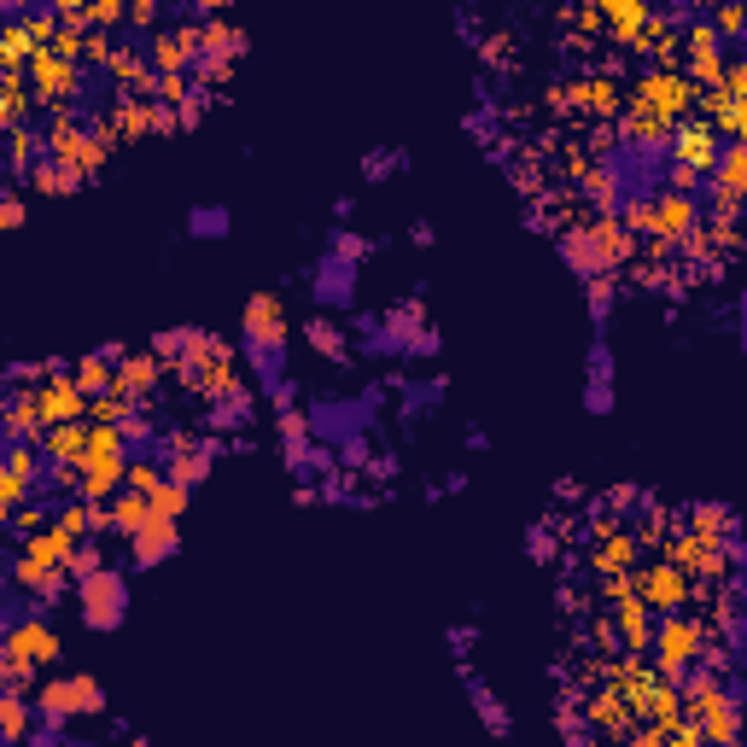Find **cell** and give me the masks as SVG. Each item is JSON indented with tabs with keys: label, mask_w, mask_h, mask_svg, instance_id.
<instances>
[{
	"label": "cell",
	"mask_w": 747,
	"mask_h": 747,
	"mask_svg": "<svg viewBox=\"0 0 747 747\" xmlns=\"http://www.w3.org/2000/svg\"><path fill=\"white\" fill-rule=\"evenodd\" d=\"M707 642H713V631H707V619H690V613H672L666 625L654 631V654H660V677H683L695 666L701 654H707Z\"/></svg>",
	"instance_id": "1"
},
{
	"label": "cell",
	"mask_w": 747,
	"mask_h": 747,
	"mask_svg": "<svg viewBox=\"0 0 747 747\" xmlns=\"http://www.w3.org/2000/svg\"><path fill=\"white\" fill-rule=\"evenodd\" d=\"M30 88H35V99L41 106H53V112H65L71 99L82 94V65H71V59H59L53 48H41L35 59H30Z\"/></svg>",
	"instance_id": "2"
},
{
	"label": "cell",
	"mask_w": 747,
	"mask_h": 747,
	"mask_svg": "<svg viewBox=\"0 0 747 747\" xmlns=\"http://www.w3.org/2000/svg\"><path fill=\"white\" fill-rule=\"evenodd\" d=\"M636 578V596L649 601V608H660V613H683L695 601V590H690V572L683 567H672V560H649V567H636L631 572Z\"/></svg>",
	"instance_id": "3"
},
{
	"label": "cell",
	"mask_w": 747,
	"mask_h": 747,
	"mask_svg": "<svg viewBox=\"0 0 747 747\" xmlns=\"http://www.w3.org/2000/svg\"><path fill=\"white\" fill-rule=\"evenodd\" d=\"M35 707L48 718H76V713H99L106 707V690L94 677H48L35 690Z\"/></svg>",
	"instance_id": "4"
},
{
	"label": "cell",
	"mask_w": 747,
	"mask_h": 747,
	"mask_svg": "<svg viewBox=\"0 0 747 747\" xmlns=\"http://www.w3.org/2000/svg\"><path fill=\"white\" fill-rule=\"evenodd\" d=\"M35 403H41V421L48 427H82L94 398L76 386V374H48V380L35 386Z\"/></svg>",
	"instance_id": "5"
},
{
	"label": "cell",
	"mask_w": 747,
	"mask_h": 747,
	"mask_svg": "<svg viewBox=\"0 0 747 747\" xmlns=\"http://www.w3.org/2000/svg\"><path fill=\"white\" fill-rule=\"evenodd\" d=\"M76 601H82V619H88L94 631H112L123 619V601H129V590H123V578L112 567H99L94 578H82L76 585Z\"/></svg>",
	"instance_id": "6"
},
{
	"label": "cell",
	"mask_w": 747,
	"mask_h": 747,
	"mask_svg": "<svg viewBox=\"0 0 747 747\" xmlns=\"http://www.w3.org/2000/svg\"><path fill=\"white\" fill-rule=\"evenodd\" d=\"M631 99H642V106L666 112V117L677 123V117H683V112H690L695 99H701V88L690 82V71H649V76L636 82V94H631Z\"/></svg>",
	"instance_id": "7"
},
{
	"label": "cell",
	"mask_w": 747,
	"mask_h": 747,
	"mask_svg": "<svg viewBox=\"0 0 747 747\" xmlns=\"http://www.w3.org/2000/svg\"><path fill=\"white\" fill-rule=\"evenodd\" d=\"M240 327H245V345L263 350V357H269V350H281L286 345V304H281V293H252Z\"/></svg>",
	"instance_id": "8"
},
{
	"label": "cell",
	"mask_w": 747,
	"mask_h": 747,
	"mask_svg": "<svg viewBox=\"0 0 747 747\" xmlns=\"http://www.w3.org/2000/svg\"><path fill=\"white\" fill-rule=\"evenodd\" d=\"M683 48H690V82H701V88H724V76H730V65H724V41H718V30L707 24V18H701V24L690 30V41H683Z\"/></svg>",
	"instance_id": "9"
},
{
	"label": "cell",
	"mask_w": 747,
	"mask_h": 747,
	"mask_svg": "<svg viewBox=\"0 0 747 747\" xmlns=\"http://www.w3.org/2000/svg\"><path fill=\"white\" fill-rule=\"evenodd\" d=\"M560 112H590V117H613L619 112V82L613 76H585V82H567V88H555Z\"/></svg>",
	"instance_id": "10"
},
{
	"label": "cell",
	"mask_w": 747,
	"mask_h": 747,
	"mask_svg": "<svg viewBox=\"0 0 747 747\" xmlns=\"http://www.w3.org/2000/svg\"><path fill=\"white\" fill-rule=\"evenodd\" d=\"M718 158H724V147H718V129H707V123H683V129L672 135V164H690V170H718Z\"/></svg>",
	"instance_id": "11"
},
{
	"label": "cell",
	"mask_w": 747,
	"mask_h": 747,
	"mask_svg": "<svg viewBox=\"0 0 747 747\" xmlns=\"http://www.w3.org/2000/svg\"><path fill=\"white\" fill-rule=\"evenodd\" d=\"M164 374H170V368H164L158 350H123V357H117V391H123L129 403H140V398H147V391L164 380Z\"/></svg>",
	"instance_id": "12"
},
{
	"label": "cell",
	"mask_w": 747,
	"mask_h": 747,
	"mask_svg": "<svg viewBox=\"0 0 747 747\" xmlns=\"http://www.w3.org/2000/svg\"><path fill=\"white\" fill-rule=\"evenodd\" d=\"M7 654L30 660V666H48V660H59V631L48 625V619H18V625L7 631Z\"/></svg>",
	"instance_id": "13"
},
{
	"label": "cell",
	"mask_w": 747,
	"mask_h": 747,
	"mask_svg": "<svg viewBox=\"0 0 747 747\" xmlns=\"http://www.w3.org/2000/svg\"><path fill=\"white\" fill-rule=\"evenodd\" d=\"M590 567H596L601 578H625V572H636V537H631V532H596Z\"/></svg>",
	"instance_id": "14"
},
{
	"label": "cell",
	"mask_w": 747,
	"mask_h": 747,
	"mask_svg": "<svg viewBox=\"0 0 747 747\" xmlns=\"http://www.w3.org/2000/svg\"><path fill=\"white\" fill-rule=\"evenodd\" d=\"M690 234H695V199L690 193L654 199V240L660 245H677V240H690Z\"/></svg>",
	"instance_id": "15"
},
{
	"label": "cell",
	"mask_w": 747,
	"mask_h": 747,
	"mask_svg": "<svg viewBox=\"0 0 747 747\" xmlns=\"http://www.w3.org/2000/svg\"><path fill=\"white\" fill-rule=\"evenodd\" d=\"M7 439L12 444H41L48 439V421H41V403H35L30 386H18L7 398Z\"/></svg>",
	"instance_id": "16"
},
{
	"label": "cell",
	"mask_w": 747,
	"mask_h": 747,
	"mask_svg": "<svg viewBox=\"0 0 747 747\" xmlns=\"http://www.w3.org/2000/svg\"><path fill=\"white\" fill-rule=\"evenodd\" d=\"M211 462H217V450H211V444L187 439V432H176V439H170V480H176V485L193 491V485L204 480V473H211Z\"/></svg>",
	"instance_id": "17"
},
{
	"label": "cell",
	"mask_w": 747,
	"mask_h": 747,
	"mask_svg": "<svg viewBox=\"0 0 747 747\" xmlns=\"http://www.w3.org/2000/svg\"><path fill=\"white\" fill-rule=\"evenodd\" d=\"M88 450H94V427L82 421V427H53L48 439H41V455H48L53 467H82L88 462Z\"/></svg>",
	"instance_id": "18"
},
{
	"label": "cell",
	"mask_w": 747,
	"mask_h": 747,
	"mask_svg": "<svg viewBox=\"0 0 747 747\" xmlns=\"http://www.w3.org/2000/svg\"><path fill=\"white\" fill-rule=\"evenodd\" d=\"M76 549H82V544H76V537H65L59 526H41V532L24 537V560H41V567H59V572L76 560Z\"/></svg>",
	"instance_id": "19"
},
{
	"label": "cell",
	"mask_w": 747,
	"mask_h": 747,
	"mask_svg": "<svg viewBox=\"0 0 747 747\" xmlns=\"http://www.w3.org/2000/svg\"><path fill=\"white\" fill-rule=\"evenodd\" d=\"M129 549H135V567H158V560L176 549V520H164V514H152V520L129 537Z\"/></svg>",
	"instance_id": "20"
},
{
	"label": "cell",
	"mask_w": 747,
	"mask_h": 747,
	"mask_svg": "<svg viewBox=\"0 0 747 747\" xmlns=\"http://www.w3.org/2000/svg\"><path fill=\"white\" fill-rule=\"evenodd\" d=\"M613 625H619V636H625V654H642L654 642V625H649V601L642 596H631V601H619L613 608Z\"/></svg>",
	"instance_id": "21"
},
{
	"label": "cell",
	"mask_w": 747,
	"mask_h": 747,
	"mask_svg": "<svg viewBox=\"0 0 747 747\" xmlns=\"http://www.w3.org/2000/svg\"><path fill=\"white\" fill-rule=\"evenodd\" d=\"M65 578H71V572L41 567V560H24V555L12 560V585H18V590H30V596H41V601H53L59 590H65Z\"/></svg>",
	"instance_id": "22"
},
{
	"label": "cell",
	"mask_w": 747,
	"mask_h": 747,
	"mask_svg": "<svg viewBox=\"0 0 747 747\" xmlns=\"http://www.w3.org/2000/svg\"><path fill=\"white\" fill-rule=\"evenodd\" d=\"M718 193L713 199H724V204H747V147H724V158H718Z\"/></svg>",
	"instance_id": "23"
},
{
	"label": "cell",
	"mask_w": 747,
	"mask_h": 747,
	"mask_svg": "<svg viewBox=\"0 0 747 747\" xmlns=\"http://www.w3.org/2000/svg\"><path fill=\"white\" fill-rule=\"evenodd\" d=\"M199 48H204V59H240L245 53V30H234L228 18H211V24L199 30Z\"/></svg>",
	"instance_id": "24"
},
{
	"label": "cell",
	"mask_w": 747,
	"mask_h": 747,
	"mask_svg": "<svg viewBox=\"0 0 747 747\" xmlns=\"http://www.w3.org/2000/svg\"><path fill=\"white\" fill-rule=\"evenodd\" d=\"M30 82L24 76H0V123H7V135L12 129H24V117H30Z\"/></svg>",
	"instance_id": "25"
},
{
	"label": "cell",
	"mask_w": 747,
	"mask_h": 747,
	"mask_svg": "<svg viewBox=\"0 0 747 747\" xmlns=\"http://www.w3.org/2000/svg\"><path fill=\"white\" fill-rule=\"evenodd\" d=\"M690 537H701V544H730V508L724 503L690 508Z\"/></svg>",
	"instance_id": "26"
},
{
	"label": "cell",
	"mask_w": 747,
	"mask_h": 747,
	"mask_svg": "<svg viewBox=\"0 0 747 747\" xmlns=\"http://www.w3.org/2000/svg\"><path fill=\"white\" fill-rule=\"evenodd\" d=\"M30 187H35V193H48V199H65V193H76V187H82V176L65 170V164H53V158H41L35 170H30Z\"/></svg>",
	"instance_id": "27"
},
{
	"label": "cell",
	"mask_w": 747,
	"mask_h": 747,
	"mask_svg": "<svg viewBox=\"0 0 747 747\" xmlns=\"http://www.w3.org/2000/svg\"><path fill=\"white\" fill-rule=\"evenodd\" d=\"M631 140H672L677 135V123L666 112H654V106H642V99H631Z\"/></svg>",
	"instance_id": "28"
},
{
	"label": "cell",
	"mask_w": 747,
	"mask_h": 747,
	"mask_svg": "<svg viewBox=\"0 0 747 747\" xmlns=\"http://www.w3.org/2000/svg\"><path fill=\"white\" fill-rule=\"evenodd\" d=\"M41 147H48V140H35L30 129H12V135H7V170H12V176H30L35 164L48 158Z\"/></svg>",
	"instance_id": "29"
},
{
	"label": "cell",
	"mask_w": 747,
	"mask_h": 747,
	"mask_svg": "<svg viewBox=\"0 0 747 747\" xmlns=\"http://www.w3.org/2000/svg\"><path fill=\"white\" fill-rule=\"evenodd\" d=\"M147 520H152V503H147V496L129 491V496H117V503H112V526H117L123 537H135Z\"/></svg>",
	"instance_id": "30"
},
{
	"label": "cell",
	"mask_w": 747,
	"mask_h": 747,
	"mask_svg": "<svg viewBox=\"0 0 747 747\" xmlns=\"http://www.w3.org/2000/svg\"><path fill=\"white\" fill-rule=\"evenodd\" d=\"M0 730H7L12 747H24V736H30V707H24V695H0Z\"/></svg>",
	"instance_id": "31"
},
{
	"label": "cell",
	"mask_w": 747,
	"mask_h": 747,
	"mask_svg": "<svg viewBox=\"0 0 747 747\" xmlns=\"http://www.w3.org/2000/svg\"><path fill=\"white\" fill-rule=\"evenodd\" d=\"M164 485H170V473H158L152 462H129V485H123V491H135V496H147V503H152Z\"/></svg>",
	"instance_id": "32"
},
{
	"label": "cell",
	"mask_w": 747,
	"mask_h": 747,
	"mask_svg": "<svg viewBox=\"0 0 747 747\" xmlns=\"http://www.w3.org/2000/svg\"><path fill=\"white\" fill-rule=\"evenodd\" d=\"M30 677H35L30 660H18V654L0 660V683H7V695H24V690H30Z\"/></svg>",
	"instance_id": "33"
},
{
	"label": "cell",
	"mask_w": 747,
	"mask_h": 747,
	"mask_svg": "<svg viewBox=\"0 0 747 747\" xmlns=\"http://www.w3.org/2000/svg\"><path fill=\"white\" fill-rule=\"evenodd\" d=\"M152 514H164V520H176V514H187V485H164L158 496H152Z\"/></svg>",
	"instance_id": "34"
},
{
	"label": "cell",
	"mask_w": 747,
	"mask_h": 747,
	"mask_svg": "<svg viewBox=\"0 0 747 747\" xmlns=\"http://www.w3.org/2000/svg\"><path fill=\"white\" fill-rule=\"evenodd\" d=\"M129 18V7H117V0H94L88 7V30H112V24H123Z\"/></svg>",
	"instance_id": "35"
},
{
	"label": "cell",
	"mask_w": 747,
	"mask_h": 747,
	"mask_svg": "<svg viewBox=\"0 0 747 747\" xmlns=\"http://www.w3.org/2000/svg\"><path fill=\"white\" fill-rule=\"evenodd\" d=\"M713 30H718V41L724 35H747V7H718L713 12Z\"/></svg>",
	"instance_id": "36"
},
{
	"label": "cell",
	"mask_w": 747,
	"mask_h": 747,
	"mask_svg": "<svg viewBox=\"0 0 747 747\" xmlns=\"http://www.w3.org/2000/svg\"><path fill=\"white\" fill-rule=\"evenodd\" d=\"M309 345H316V350H327V357H339V334H334V327H327V322H316V327H309Z\"/></svg>",
	"instance_id": "37"
},
{
	"label": "cell",
	"mask_w": 747,
	"mask_h": 747,
	"mask_svg": "<svg viewBox=\"0 0 747 747\" xmlns=\"http://www.w3.org/2000/svg\"><path fill=\"white\" fill-rule=\"evenodd\" d=\"M695 187H701V170H690V164H672V193H690V199H695Z\"/></svg>",
	"instance_id": "38"
},
{
	"label": "cell",
	"mask_w": 747,
	"mask_h": 747,
	"mask_svg": "<svg viewBox=\"0 0 747 747\" xmlns=\"http://www.w3.org/2000/svg\"><path fill=\"white\" fill-rule=\"evenodd\" d=\"M0 222H7V228H24V199H18V193H7V204H0Z\"/></svg>",
	"instance_id": "39"
},
{
	"label": "cell",
	"mask_w": 747,
	"mask_h": 747,
	"mask_svg": "<svg viewBox=\"0 0 747 747\" xmlns=\"http://www.w3.org/2000/svg\"><path fill=\"white\" fill-rule=\"evenodd\" d=\"M129 24H135V30H152V24H158V7H147V0H140V7H129Z\"/></svg>",
	"instance_id": "40"
},
{
	"label": "cell",
	"mask_w": 747,
	"mask_h": 747,
	"mask_svg": "<svg viewBox=\"0 0 747 747\" xmlns=\"http://www.w3.org/2000/svg\"><path fill=\"white\" fill-rule=\"evenodd\" d=\"M281 432H286V439H293V450H298L309 427H304V414H281Z\"/></svg>",
	"instance_id": "41"
},
{
	"label": "cell",
	"mask_w": 747,
	"mask_h": 747,
	"mask_svg": "<svg viewBox=\"0 0 747 747\" xmlns=\"http://www.w3.org/2000/svg\"><path fill=\"white\" fill-rule=\"evenodd\" d=\"M608 298H613V281H608V275H596V281H590V304H596V309H608Z\"/></svg>",
	"instance_id": "42"
},
{
	"label": "cell",
	"mask_w": 747,
	"mask_h": 747,
	"mask_svg": "<svg viewBox=\"0 0 747 747\" xmlns=\"http://www.w3.org/2000/svg\"><path fill=\"white\" fill-rule=\"evenodd\" d=\"M117 432H123V439H147V432H152V427H147V421H140V409H135V414H129V421H123Z\"/></svg>",
	"instance_id": "43"
},
{
	"label": "cell",
	"mask_w": 747,
	"mask_h": 747,
	"mask_svg": "<svg viewBox=\"0 0 747 747\" xmlns=\"http://www.w3.org/2000/svg\"><path fill=\"white\" fill-rule=\"evenodd\" d=\"M222 222H228L222 211H199V217H193V228H204V234H217V228H222Z\"/></svg>",
	"instance_id": "44"
}]
</instances>
